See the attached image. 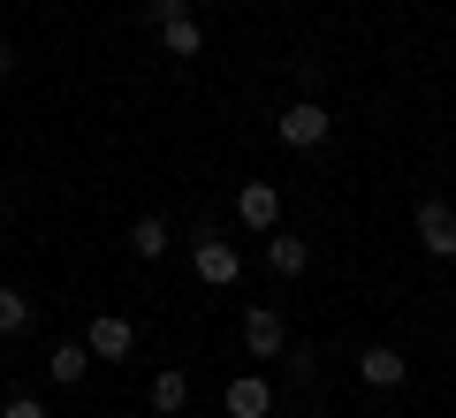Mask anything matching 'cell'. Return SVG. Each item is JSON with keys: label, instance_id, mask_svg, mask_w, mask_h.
<instances>
[{"label": "cell", "instance_id": "1", "mask_svg": "<svg viewBox=\"0 0 456 418\" xmlns=\"http://www.w3.org/2000/svg\"><path fill=\"white\" fill-rule=\"evenodd\" d=\"M327 129H335V122H327L320 99H289V107H281V122H274V137H281L289 152H312V145H327Z\"/></svg>", "mask_w": 456, "mask_h": 418}, {"label": "cell", "instance_id": "2", "mask_svg": "<svg viewBox=\"0 0 456 418\" xmlns=\"http://www.w3.org/2000/svg\"><path fill=\"white\" fill-rule=\"evenodd\" d=\"M191 258H198V282H206V290H228V282L244 274V251L221 243L213 228H198V236H191Z\"/></svg>", "mask_w": 456, "mask_h": 418}, {"label": "cell", "instance_id": "3", "mask_svg": "<svg viewBox=\"0 0 456 418\" xmlns=\"http://www.w3.org/2000/svg\"><path fill=\"white\" fill-rule=\"evenodd\" d=\"M244 350L259 357V365H274V357L289 350V320H281L274 305H251V312H244Z\"/></svg>", "mask_w": 456, "mask_h": 418}, {"label": "cell", "instance_id": "4", "mask_svg": "<svg viewBox=\"0 0 456 418\" xmlns=\"http://www.w3.org/2000/svg\"><path fill=\"white\" fill-rule=\"evenodd\" d=\"M221 403H228V418H266L274 411V381H266V373H236V381L221 388Z\"/></svg>", "mask_w": 456, "mask_h": 418}, {"label": "cell", "instance_id": "5", "mask_svg": "<svg viewBox=\"0 0 456 418\" xmlns=\"http://www.w3.org/2000/svg\"><path fill=\"white\" fill-rule=\"evenodd\" d=\"M236 221L259 228V236L281 228V191H274V183H244V191H236Z\"/></svg>", "mask_w": 456, "mask_h": 418}, {"label": "cell", "instance_id": "6", "mask_svg": "<svg viewBox=\"0 0 456 418\" xmlns=\"http://www.w3.org/2000/svg\"><path fill=\"white\" fill-rule=\"evenodd\" d=\"M358 381L365 388H403L411 381V357L388 350V342H373V350H358Z\"/></svg>", "mask_w": 456, "mask_h": 418}, {"label": "cell", "instance_id": "7", "mask_svg": "<svg viewBox=\"0 0 456 418\" xmlns=\"http://www.w3.org/2000/svg\"><path fill=\"white\" fill-rule=\"evenodd\" d=\"M419 243L434 258H456V213L441 206V198H419Z\"/></svg>", "mask_w": 456, "mask_h": 418}, {"label": "cell", "instance_id": "8", "mask_svg": "<svg viewBox=\"0 0 456 418\" xmlns=\"http://www.w3.org/2000/svg\"><path fill=\"white\" fill-rule=\"evenodd\" d=\"M266 266H274L281 282H297V274L312 266V243L297 236V228H266Z\"/></svg>", "mask_w": 456, "mask_h": 418}, {"label": "cell", "instance_id": "9", "mask_svg": "<svg viewBox=\"0 0 456 418\" xmlns=\"http://www.w3.org/2000/svg\"><path fill=\"white\" fill-rule=\"evenodd\" d=\"M84 350H92V357H130L137 350V327L122 320V312H99L92 335H84Z\"/></svg>", "mask_w": 456, "mask_h": 418}, {"label": "cell", "instance_id": "10", "mask_svg": "<svg viewBox=\"0 0 456 418\" xmlns=\"http://www.w3.org/2000/svg\"><path fill=\"white\" fill-rule=\"evenodd\" d=\"M84 373H92V350H84V342H53L46 350V381L53 388H77Z\"/></svg>", "mask_w": 456, "mask_h": 418}, {"label": "cell", "instance_id": "11", "mask_svg": "<svg viewBox=\"0 0 456 418\" xmlns=\"http://www.w3.org/2000/svg\"><path fill=\"white\" fill-rule=\"evenodd\" d=\"M130 251H137V258H167V251H175V228H167L160 213H137V228H130Z\"/></svg>", "mask_w": 456, "mask_h": 418}, {"label": "cell", "instance_id": "12", "mask_svg": "<svg viewBox=\"0 0 456 418\" xmlns=\"http://www.w3.org/2000/svg\"><path fill=\"white\" fill-rule=\"evenodd\" d=\"M183 403H191V373H183V365H167L160 381H152V411H160V418H175Z\"/></svg>", "mask_w": 456, "mask_h": 418}, {"label": "cell", "instance_id": "13", "mask_svg": "<svg viewBox=\"0 0 456 418\" xmlns=\"http://www.w3.org/2000/svg\"><path fill=\"white\" fill-rule=\"evenodd\" d=\"M198 46H206V31H198V16H183V23H167V31H160V53H175V61H191Z\"/></svg>", "mask_w": 456, "mask_h": 418}, {"label": "cell", "instance_id": "14", "mask_svg": "<svg viewBox=\"0 0 456 418\" xmlns=\"http://www.w3.org/2000/svg\"><path fill=\"white\" fill-rule=\"evenodd\" d=\"M31 327V297L23 290H0V335H23Z\"/></svg>", "mask_w": 456, "mask_h": 418}, {"label": "cell", "instance_id": "15", "mask_svg": "<svg viewBox=\"0 0 456 418\" xmlns=\"http://www.w3.org/2000/svg\"><path fill=\"white\" fill-rule=\"evenodd\" d=\"M137 16H145L152 31H167V23H183V16H191V0H145Z\"/></svg>", "mask_w": 456, "mask_h": 418}, {"label": "cell", "instance_id": "16", "mask_svg": "<svg viewBox=\"0 0 456 418\" xmlns=\"http://www.w3.org/2000/svg\"><path fill=\"white\" fill-rule=\"evenodd\" d=\"M281 365H289V388H312V365H320V357H312V350H297V342H289V350H281Z\"/></svg>", "mask_w": 456, "mask_h": 418}, {"label": "cell", "instance_id": "17", "mask_svg": "<svg viewBox=\"0 0 456 418\" xmlns=\"http://www.w3.org/2000/svg\"><path fill=\"white\" fill-rule=\"evenodd\" d=\"M0 418H46V403H38V396H8V411H0Z\"/></svg>", "mask_w": 456, "mask_h": 418}, {"label": "cell", "instance_id": "18", "mask_svg": "<svg viewBox=\"0 0 456 418\" xmlns=\"http://www.w3.org/2000/svg\"><path fill=\"white\" fill-rule=\"evenodd\" d=\"M16 77V46H8V38H0V84Z\"/></svg>", "mask_w": 456, "mask_h": 418}, {"label": "cell", "instance_id": "19", "mask_svg": "<svg viewBox=\"0 0 456 418\" xmlns=\"http://www.w3.org/2000/svg\"><path fill=\"white\" fill-rule=\"evenodd\" d=\"M0 228H8V206H0Z\"/></svg>", "mask_w": 456, "mask_h": 418}]
</instances>
